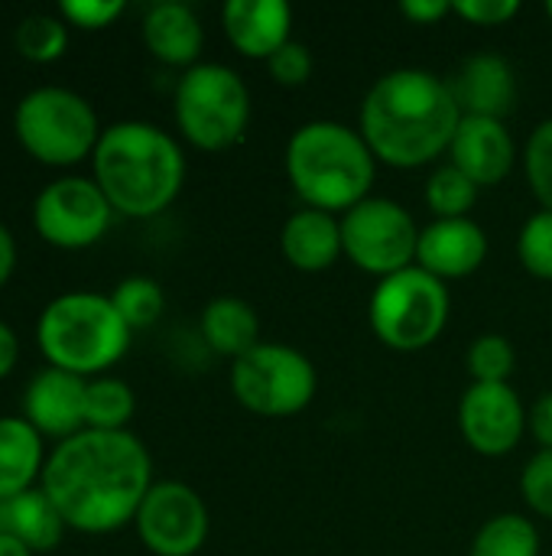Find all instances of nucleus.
Instances as JSON below:
<instances>
[{
	"label": "nucleus",
	"instance_id": "f257e3e1",
	"mask_svg": "<svg viewBox=\"0 0 552 556\" xmlns=\"http://www.w3.org/2000/svg\"><path fill=\"white\" fill-rule=\"evenodd\" d=\"M150 489L153 463L130 430H81L62 440L42 469V492L81 534L120 531L137 518Z\"/></svg>",
	"mask_w": 552,
	"mask_h": 556
},
{
	"label": "nucleus",
	"instance_id": "f03ea898",
	"mask_svg": "<svg viewBox=\"0 0 552 556\" xmlns=\"http://www.w3.org/2000/svg\"><path fill=\"white\" fill-rule=\"evenodd\" d=\"M459 121L462 111L446 78L426 68H394L364 94L358 130L374 160L416 169L452 147Z\"/></svg>",
	"mask_w": 552,
	"mask_h": 556
},
{
	"label": "nucleus",
	"instance_id": "7ed1b4c3",
	"mask_svg": "<svg viewBox=\"0 0 552 556\" xmlns=\"http://www.w3.org/2000/svg\"><path fill=\"white\" fill-rule=\"evenodd\" d=\"M94 182L127 218H153L169 208L185 182L179 143L150 121H117L94 147Z\"/></svg>",
	"mask_w": 552,
	"mask_h": 556
},
{
	"label": "nucleus",
	"instance_id": "20e7f679",
	"mask_svg": "<svg viewBox=\"0 0 552 556\" xmlns=\"http://www.w3.org/2000/svg\"><path fill=\"white\" fill-rule=\"evenodd\" d=\"M377 160L361 137L338 121H309L286 143V173L306 208L351 212L371 199Z\"/></svg>",
	"mask_w": 552,
	"mask_h": 556
},
{
	"label": "nucleus",
	"instance_id": "39448f33",
	"mask_svg": "<svg viewBox=\"0 0 552 556\" xmlns=\"http://www.w3.org/2000/svg\"><path fill=\"white\" fill-rule=\"evenodd\" d=\"M36 342L52 368L91 378L124 358L130 345V326L120 319L111 296L72 290L42 309L36 323Z\"/></svg>",
	"mask_w": 552,
	"mask_h": 556
},
{
	"label": "nucleus",
	"instance_id": "423d86ee",
	"mask_svg": "<svg viewBox=\"0 0 552 556\" xmlns=\"http://www.w3.org/2000/svg\"><path fill=\"white\" fill-rule=\"evenodd\" d=\"M176 124L198 150H231L244 140L251 124V91L244 78L221 62L185 68L176 85Z\"/></svg>",
	"mask_w": 552,
	"mask_h": 556
},
{
	"label": "nucleus",
	"instance_id": "0eeeda50",
	"mask_svg": "<svg viewBox=\"0 0 552 556\" xmlns=\"http://www.w3.org/2000/svg\"><path fill=\"white\" fill-rule=\"evenodd\" d=\"M13 130L23 150L46 166H75L94 156L101 124L88 98L62 85H42L20 98Z\"/></svg>",
	"mask_w": 552,
	"mask_h": 556
},
{
	"label": "nucleus",
	"instance_id": "6e6552de",
	"mask_svg": "<svg viewBox=\"0 0 552 556\" xmlns=\"http://www.w3.org/2000/svg\"><path fill=\"white\" fill-rule=\"evenodd\" d=\"M449 287L426 274L423 267H407L394 277H384L368 303V319L374 336L394 352H423L429 349L449 323Z\"/></svg>",
	"mask_w": 552,
	"mask_h": 556
},
{
	"label": "nucleus",
	"instance_id": "1a4fd4ad",
	"mask_svg": "<svg viewBox=\"0 0 552 556\" xmlns=\"http://www.w3.org/2000/svg\"><path fill=\"white\" fill-rule=\"evenodd\" d=\"M316 365L280 342H260L231 365V391L238 404L257 417H296L316 397Z\"/></svg>",
	"mask_w": 552,
	"mask_h": 556
},
{
	"label": "nucleus",
	"instance_id": "9d476101",
	"mask_svg": "<svg viewBox=\"0 0 552 556\" xmlns=\"http://www.w3.org/2000/svg\"><path fill=\"white\" fill-rule=\"evenodd\" d=\"M342 248L358 270L384 280L416 264L420 228L400 202L371 195L342 215Z\"/></svg>",
	"mask_w": 552,
	"mask_h": 556
},
{
	"label": "nucleus",
	"instance_id": "9b49d317",
	"mask_svg": "<svg viewBox=\"0 0 552 556\" xmlns=\"http://www.w3.org/2000/svg\"><path fill=\"white\" fill-rule=\"evenodd\" d=\"M114 205L101 192L94 179L85 176H62L52 179L33 202V228L42 241L81 251L104 238L111 228Z\"/></svg>",
	"mask_w": 552,
	"mask_h": 556
},
{
	"label": "nucleus",
	"instance_id": "f8f14e48",
	"mask_svg": "<svg viewBox=\"0 0 552 556\" xmlns=\"http://www.w3.org/2000/svg\"><path fill=\"white\" fill-rule=\"evenodd\" d=\"M137 534L153 556H195L208 541V508L185 482H153L137 518Z\"/></svg>",
	"mask_w": 552,
	"mask_h": 556
},
{
	"label": "nucleus",
	"instance_id": "ddd939ff",
	"mask_svg": "<svg viewBox=\"0 0 552 556\" xmlns=\"http://www.w3.org/2000/svg\"><path fill=\"white\" fill-rule=\"evenodd\" d=\"M530 414L511 384H472L459 401V430L482 456H508L524 440Z\"/></svg>",
	"mask_w": 552,
	"mask_h": 556
},
{
	"label": "nucleus",
	"instance_id": "4468645a",
	"mask_svg": "<svg viewBox=\"0 0 552 556\" xmlns=\"http://www.w3.org/2000/svg\"><path fill=\"white\" fill-rule=\"evenodd\" d=\"M23 417L59 443L88 430V378L52 365L36 371L23 394Z\"/></svg>",
	"mask_w": 552,
	"mask_h": 556
},
{
	"label": "nucleus",
	"instance_id": "2eb2a0df",
	"mask_svg": "<svg viewBox=\"0 0 552 556\" xmlns=\"http://www.w3.org/2000/svg\"><path fill=\"white\" fill-rule=\"evenodd\" d=\"M488 257V235L478 222L468 218H436L420 231L416 267L446 280L472 277Z\"/></svg>",
	"mask_w": 552,
	"mask_h": 556
},
{
	"label": "nucleus",
	"instance_id": "dca6fc26",
	"mask_svg": "<svg viewBox=\"0 0 552 556\" xmlns=\"http://www.w3.org/2000/svg\"><path fill=\"white\" fill-rule=\"evenodd\" d=\"M449 153H452V166H459L478 189L504 182L517 160L514 137L504 127V121L468 117V114H462Z\"/></svg>",
	"mask_w": 552,
	"mask_h": 556
},
{
	"label": "nucleus",
	"instance_id": "f3484780",
	"mask_svg": "<svg viewBox=\"0 0 552 556\" xmlns=\"http://www.w3.org/2000/svg\"><path fill=\"white\" fill-rule=\"evenodd\" d=\"M455 104L468 117H495L504 121L517 104V75L504 55L482 52L459 65L449 81Z\"/></svg>",
	"mask_w": 552,
	"mask_h": 556
},
{
	"label": "nucleus",
	"instance_id": "a211bd4d",
	"mask_svg": "<svg viewBox=\"0 0 552 556\" xmlns=\"http://www.w3.org/2000/svg\"><path fill=\"white\" fill-rule=\"evenodd\" d=\"M221 26L231 46L247 59H270L293 36V10L283 0H228Z\"/></svg>",
	"mask_w": 552,
	"mask_h": 556
},
{
	"label": "nucleus",
	"instance_id": "6ab92c4d",
	"mask_svg": "<svg viewBox=\"0 0 552 556\" xmlns=\"http://www.w3.org/2000/svg\"><path fill=\"white\" fill-rule=\"evenodd\" d=\"M280 251L290 261V267H296L303 274H322L345 254L342 222L332 212L299 208L283 222Z\"/></svg>",
	"mask_w": 552,
	"mask_h": 556
},
{
	"label": "nucleus",
	"instance_id": "aec40b11",
	"mask_svg": "<svg viewBox=\"0 0 552 556\" xmlns=\"http://www.w3.org/2000/svg\"><path fill=\"white\" fill-rule=\"evenodd\" d=\"M143 42L159 62L192 68L198 65L205 29L192 7L179 0H163V3H153L143 16Z\"/></svg>",
	"mask_w": 552,
	"mask_h": 556
},
{
	"label": "nucleus",
	"instance_id": "412c9836",
	"mask_svg": "<svg viewBox=\"0 0 552 556\" xmlns=\"http://www.w3.org/2000/svg\"><path fill=\"white\" fill-rule=\"evenodd\" d=\"M65 531H68V525H65L62 511L55 508V502L42 492V485L0 502V534L16 538L33 554L55 551L62 544Z\"/></svg>",
	"mask_w": 552,
	"mask_h": 556
},
{
	"label": "nucleus",
	"instance_id": "4be33fe9",
	"mask_svg": "<svg viewBox=\"0 0 552 556\" xmlns=\"http://www.w3.org/2000/svg\"><path fill=\"white\" fill-rule=\"evenodd\" d=\"M42 469V433L26 417H0V502L36 489Z\"/></svg>",
	"mask_w": 552,
	"mask_h": 556
},
{
	"label": "nucleus",
	"instance_id": "5701e85b",
	"mask_svg": "<svg viewBox=\"0 0 552 556\" xmlns=\"http://www.w3.org/2000/svg\"><path fill=\"white\" fill-rule=\"evenodd\" d=\"M202 339L211 352L231 362L244 358L264 342L254 306L238 296H218L202 309Z\"/></svg>",
	"mask_w": 552,
	"mask_h": 556
},
{
	"label": "nucleus",
	"instance_id": "b1692460",
	"mask_svg": "<svg viewBox=\"0 0 552 556\" xmlns=\"http://www.w3.org/2000/svg\"><path fill=\"white\" fill-rule=\"evenodd\" d=\"M468 556H540V531L524 515H495L478 528Z\"/></svg>",
	"mask_w": 552,
	"mask_h": 556
},
{
	"label": "nucleus",
	"instance_id": "393cba45",
	"mask_svg": "<svg viewBox=\"0 0 552 556\" xmlns=\"http://www.w3.org/2000/svg\"><path fill=\"white\" fill-rule=\"evenodd\" d=\"M137 410V397L127 381L120 378H94L88 381V430H127Z\"/></svg>",
	"mask_w": 552,
	"mask_h": 556
},
{
	"label": "nucleus",
	"instance_id": "a878e982",
	"mask_svg": "<svg viewBox=\"0 0 552 556\" xmlns=\"http://www.w3.org/2000/svg\"><path fill=\"white\" fill-rule=\"evenodd\" d=\"M13 42H16V52L29 62H39V65L55 62L62 59L68 46V23L52 13H29L20 20Z\"/></svg>",
	"mask_w": 552,
	"mask_h": 556
},
{
	"label": "nucleus",
	"instance_id": "bb28decb",
	"mask_svg": "<svg viewBox=\"0 0 552 556\" xmlns=\"http://www.w3.org/2000/svg\"><path fill=\"white\" fill-rule=\"evenodd\" d=\"M478 202V186L459 166H439L426 182V205L436 218H468Z\"/></svg>",
	"mask_w": 552,
	"mask_h": 556
},
{
	"label": "nucleus",
	"instance_id": "cd10ccee",
	"mask_svg": "<svg viewBox=\"0 0 552 556\" xmlns=\"http://www.w3.org/2000/svg\"><path fill=\"white\" fill-rule=\"evenodd\" d=\"M111 303L120 313V319L130 326V332L153 326L166 309L163 287L153 277H127V280H120L114 287V293H111Z\"/></svg>",
	"mask_w": 552,
	"mask_h": 556
},
{
	"label": "nucleus",
	"instance_id": "c85d7f7f",
	"mask_svg": "<svg viewBox=\"0 0 552 556\" xmlns=\"http://www.w3.org/2000/svg\"><path fill=\"white\" fill-rule=\"evenodd\" d=\"M517 365V352L511 345V339L488 332L478 336L468 349V375L472 384H508V378L514 375Z\"/></svg>",
	"mask_w": 552,
	"mask_h": 556
},
{
	"label": "nucleus",
	"instance_id": "c756f323",
	"mask_svg": "<svg viewBox=\"0 0 552 556\" xmlns=\"http://www.w3.org/2000/svg\"><path fill=\"white\" fill-rule=\"evenodd\" d=\"M517 257L524 270L537 280H552V212L540 208L530 215L517 235Z\"/></svg>",
	"mask_w": 552,
	"mask_h": 556
},
{
	"label": "nucleus",
	"instance_id": "7c9ffc66",
	"mask_svg": "<svg viewBox=\"0 0 552 556\" xmlns=\"http://www.w3.org/2000/svg\"><path fill=\"white\" fill-rule=\"evenodd\" d=\"M524 166H527V182L534 195L540 199L543 208L552 212V117L537 124V130L530 134Z\"/></svg>",
	"mask_w": 552,
	"mask_h": 556
},
{
	"label": "nucleus",
	"instance_id": "2f4dec72",
	"mask_svg": "<svg viewBox=\"0 0 552 556\" xmlns=\"http://www.w3.org/2000/svg\"><path fill=\"white\" fill-rule=\"evenodd\" d=\"M267 68H270V78L283 88H299L309 81L312 68H316V59L309 52L306 42H296L290 39L283 49H277L270 59H267Z\"/></svg>",
	"mask_w": 552,
	"mask_h": 556
},
{
	"label": "nucleus",
	"instance_id": "473e14b6",
	"mask_svg": "<svg viewBox=\"0 0 552 556\" xmlns=\"http://www.w3.org/2000/svg\"><path fill=\"white\" fill-rule=\"evenodd\" d=\"M521 492L540 518L552 521V450H540L527 463V469L521 476Z\"/></svg>",
	"mask_w": 552,
	"mask_h": 556
},
{
	"label": "nucleus",
	"instance_id": "72a5a7b5",
	"mask_svg": "<svg viewBox=\"0 0 552 556\" xmlns=\"http://www.w3.org/2000/svg\"><path fill=\"white\" fill-rule=\"evenodd\" d=\"M127 10L124 0H62L59 16L78 29H104Z\"/></svg>",
	"mask_w": 552,
	"mask_h": 556
},
{
	"label": "nucleus",
	"instance_id": "f704fd0d",
	"mask_svg": "<svg viewBox=\"0 0 552 556\" xmlns=\"http://www.w3.org/2000/svg\"><path fill=\"white\" fill-rule=\"evenodd\" d=\"M452 13L462 16L465 23L491 29V26L511 23L521 13V3L517 0H459V3H452Z\"/></svg>",
	"mask_w": 552,
	"mask_h": 556
},
{
	"label": "nucleus",
	"instance_id": "c9c22d12",
	"mask_svg": "<svg viewBox=\"0 0 552 556\" xmlns=\"http://www.w3.org/2000/svg\"><path fill=\"white\" fill-rule=\"evenodd\" d=\"M400 13L416 26H433L452 13V3L449 0H407V3H400Z\"/></svg>",
	"mask_w": 552,
	"mask_h": 556
},
{
	"label": "nucleus",
	"instance_id": "e433bc0d",
	"mask_svg": "<svg viewBox=\"0 0 552 556\" xmlns=\"http://www.w3.org/2000/svg\"><path fill=\"white\" fill-rule=\"evenodd\" d=\"M530 433L540 443V450H552V391H547L534 407H530Z\"/></svg>",
	"mask_w": 552,
	"mask_h": 556
},
{
	"label": "nucleus",
	"instance_id": "4c0bfd02",
	"mask_svg": "<svg viewBox=\"0 0 552 556\" xmlns=\"http://www.w3.org/2000/svg\"><path fill=\"white\" fill-rule=\"evenodd\" d=\"M16 358H20V342H16V332L0 319V381L13 371V365H16Z\"/></svg>",
	"mask_w": 552,
	"mask_h": 556
},
{
	"label": "nucleus",
	"instance_id": "58836bf2",
	"mask_svg": "<svg viewBox=\"0 0 552 556\" xmlns=\"http://www.w3.org/2000/svg\"><path fill=\"white\" fill-rule=\"evenodd\" d=\"M13 267H16V241L13 231L0 222V287L13 277Z\"/></svg>",
	"mask_w": 552,
	"mask_h": 556
},
{
	"label": "nucleus",
	"instance_id": "ea45409f",
	"mask_svg": "<svg viewBox=\"0 0 552 556\" xmlns=\"http://www.w3.org/2000/svg\"><path fill=\"white\" fill-rule=\"evenodd\" d=\"M0 556H33V551L26 544H20L10 534H0Z\"/></svg>",
	"mask_w": 552,
	"mask_h": 556
},
{
	"label": "nucleus",
	"instance_id": "a19ab883",
	"mask_svg": "<svg viewBox=\"0 0 552 556\" xmlns=\"http://www.w3.org/2000/svg\"><path fill=\"white\" fill-rule=\"evenodd\" d=\"M547 16H550V20H552V0H550V3H547Z\"/></svg>",
	"mask_w": 552,
	"mask_h": 556
}]
</instances>
